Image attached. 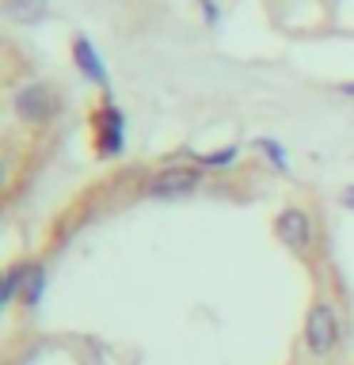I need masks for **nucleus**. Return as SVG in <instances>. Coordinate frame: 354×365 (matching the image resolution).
<instances>
[{
    "label": "nucleus",
    "instance_id": "nucleus-1",
    "mask_svg": "<svg viewBox=\"0 0 354 365\" xmlns=\"http://www.w3.org/2000/svg\"><path fill=\"white\" fill-rule=\"evenodd\" d=\"M91 141H96V156L99 160H114L126 153V114L122 107L111 99V91L99 99V107L91 110Z\"/></svg>",
    "mask_w": 354,
    "mask_h": 365
},
{
    "label": "nucleus",
    "instance_id": "nucleus-2",
    "mask_svg": "<svg viewBox=\"0 0 354 365\" xmlns=\"http://www.w3.org/2000/svg\"><path fill=\"white\" fill-rule=\"evenodd\" d=\"M202 187V171L191 168V164H168L148 175L145 182V194L148 198H160V202H176V198H187Z\"/></svg>",
    "mask_w": 354,
    "mask_h": 365
},
{
    "label": "nucleus",
    "instance_id": "nucleus-3",
    "mask_svg": "<svg viewBox=\"0 0 354 365\" xmlns=\"http://www.w3.org/2000/svg\"><path fill=\"white\" fill-rule=\"evenodd\" d=\"M11 110H16V118L27 122V125H46V122H54V114H57V91L46 84V80H31V84H23L16 96H11Z\"/></svg>",
    "mask_w": 354,
    "mask_h": 365
},
{
    "label": "nucleus",
    "instance_id": "nucleus-4",
    "mask_svg": "<svg viewBox=\"0 0 354 365\" xmlns=\"http://www.w3.org/2000/svg\"><path fill=\"white\" fill-rule=\"evenodd\" d=\"M339 342V312L328 301H316L305 316V346L313 358H328Z\"/></svg>",
    "mask_w": 354,
    "mask_h": 365
},
{
    "label": "nucleus",
    "instance_id": "nucleus-5",
    "mask_svg": "<svg viewBox=\"0 0 354 365\" xmlns=\"http://www.w3.org/2000/svg\"><path fill=\"white\" fill-rule=\"evenodd\" d=\"M274 232H278V240L293 251V255H308V247H313V240H316V225H313V217H308V210L290 205V210L278 213Z\"/></svg>",
    "mask_w": 354,
    "mask_h": 365
},
{
    "label": "nucleus",
    "instance_id": "nucleus-6",
    "mask_svg": "<svg viewBox=\"0 0 354 365\" xmlns=\"http://www.w3.org/2000/svg\"><path fill=\"white\" fill-rule=\"evenodd\" d=\"M73 65H76V73L84 76L88 84H96L103 91V96L111 91V73H107V65H103L96 42H91L88 34H73Z\"/></svg>",
    "mask_w": 354,
    "mask_h": 365
},
{
    "label": "nucleus",
    "instance_id": "nucleus-7",
    "mask_svg": "<svg viewBox=\"0 0 354 365\" xmlns=\"http://www.w3.org/2000/svg\"><path fill=\"white\" fill-rule=\"evenodd\" d=\"M50 16V0H4V19L16 27H39Z\"/></svg>",
    "mask_w": 354,
    "mask_h": 365
},
{
    "label": "nucleus",
    "instance_id": "nucleus-8",
    "mask_svg": "<svg viewBox=\"0 0 354 365\" xmlns=\"http://www.w3.org/2000/svg\"><path fill=\"white\" fill-rule=\"evenodd\" d=\"M42 293H46V267L42 262H27V274H23V304L34 308L42 301Z\"/></svg>",
    "mask_w": 354,
    "mask_h": 365
},
{
    "label": "nucleus",
    "instance_id": "nucleus-9",
    "mask_svg": "<svg viewBox=\"0 0 354 365\" xmlns=\"http://www.w3.org/2000/svg\"><path fill=\"white\" fill-rule=\"evenodd\" d=\"M194 164L202 168H233L236 156H240V145H228V148H217V153H191Z\"/></svg>",
    "mask_w": 354,
    "mask_h": 365
},
{
    "label": "nucleus",
    "instance_id": "nucleus-10",
    "mask_svg": "<svg viewBox=\"0 0 354 365\" xmlns=\"http://www.w3.org/2000/svg\"><path fill=\"white\" fill-rule=\"evenodd\" d=\"M256 148H259V153L270 160L274 168L282 171V175L290 171V156H285V145H282V141H274V137H259V141H256Z\"/></svg>",
    "mask_w": 354,
    "mask_h": 365
},
{
    "label": "nucleus",
    "instance_id": "nucleus-11",
    "mask_svg": "<svg viewBox=\"0 0 354 365\" xmlns=\"http://www.w3.org/2000/svg\"><path fill=\"white\" fill-rule=\"evenodd\" d=\"M23 274H27V267H11L4 274V289H0V304H11L16 297L23 293Z\"/></svg>",
    "mask_w": 354,
    "mask_h": 365
},
{
    "label": "nucleus",
    "instance_id": "nucleus-12",
    "mask_svg": "<svg viewBox=\"0 0 354 365\" xmlns=\"http://www.w3.org/2000/svg\"><path fill=\"white\" fill-rule=\"evenodd\" d=\"M198 8H202L206 27H221V4L217 0H198Z\"/></svg>",
    "mask_w": 354,
    "mask_h": 365
},
{
    "label": "nucleus",
    "instance_id": "nucleus-13",
    "mask_svg": "<svg viewBox=\"0 0 354 365\" xmlns=\"http://www.w3.org/2000/svg\"><path fill=\"white\" fill-rule=\"evenodd\" d=\"M335 91H339V96H347V99H354V80H343V84H335Z\"/></svg>",
    "mask_w": 354,
    "mask_h": 365
},
{
    "label": "nucleus",
    "instance_id": "nucleus-14",
    "mask_svg": "<svg viewBox=\"0 0 354 365\" xmlns=\"http://www.w3.org/2000/svg\"><path fill=\"white\" fill-rule=\"evenodd\" d=\"M343 205H347V210H354V187L343 190Z\"/></svg>",
    "mask_w": 354,
    "mask_h": 365
}]
</instances>
